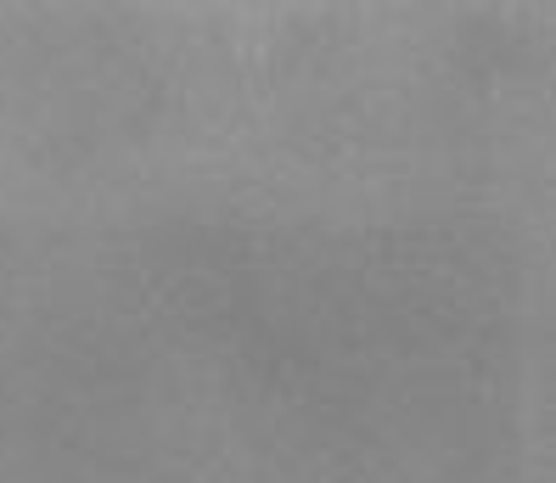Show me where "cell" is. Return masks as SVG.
Wrapping results in <instances>:
<instances>
[]
</instances>
